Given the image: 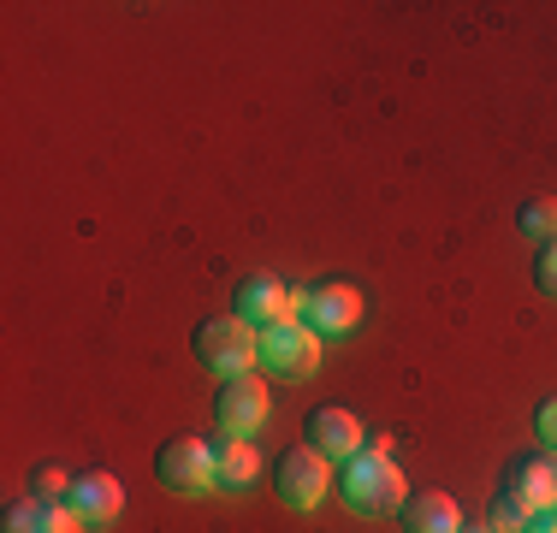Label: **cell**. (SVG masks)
<instances>
[{"mask_svg": "<svg viewBox=\"0 0 557 533\" xmlns=\"http://www.w3.org/2000/svg\"><path fill=\"white\" fill-rule=\"evenodd\" d=\"M338 498L350 504L356 516H386V510H397V504L409 498V486H404V469L392 462V450L362 445L338 469Z\"/></svg>", "mask_w": 557, "mask_h": 533, "instance_id": "1", "label": "cell"}, {"mask_svg": "<svg viewBox=\"0 0 557 533\" xmlns=\"http://www.w3.org/2000/svg\"><path fill=\"white\" fill-rule=\"evenodd\" d=\"M190 344H196V362L214 373V380H244V373L261 368V332L244 326L237 314H208L190 332Z\"/></svg>", "mask_w": 557, "mask_h": 533, "instance_id": "2", "label": "cell"}, {"mask_svg": "<svg viewBox=\"0 0 557 533\" xmlns=\"http://www.w3.org/2000/svg\"><path fill=\"white\" fill-rule=\"evenodd\" d=\"M154 480L178 498H202V492H220V474H214V445L196 433H178L154 450Z\"/></svg>", "mask_w": 557, "mask_h": 533, "instance_id": "3", "label": "cell"}, {"mask_svg": "<svg viewBox=\"0 0 557 533\" xmlns=\"http://www.w3.org/2000/svg\"><path fill=\"white\" fill-rule=\"evenodd\" d=\"M333 486H338V474H333V462H326L321 450L290 445V450H278V457H273V492L290 504V510H314Z\"/></svg>", "mask_w": 557, "mask_h": 533, "instance_id": "4", "label": "cell"}, {"mask_svg": "<svg viewBox=\"0 0 557 533\" xmlns=\"http://www.w3.org/2000/svg\"><path fill=\"white\" fill-rule=\"evenodd\" d=\"M297 309H302V290H290L278 273H244L232 285V314L256 332L278 326V320H297Z\"/></svg>", "mask_w": 557, "mask_h": 533, "instance_id": "5", "label": "cell"}, {"mask_svg": "<svg viewBox=\"0 0 557 533\" xmlns=\"http://www.w3.org/2000/svg\"><path fill=\"white\" fill-rule=\"evenodd\" d=\"M314 362H321V332H309L302 320H278L261 332V368L273 380H309Z\"/></svg>", "mask_w": 557, "mask_h": 533, "instance_id": "6", "label": "cell"}, {"mask_svg": "<svg viewBox=\"0 0 557 533\" xmlns=\"http://www.w3.org/2000/svg\"><path fill=\"white\" fill-rule=\"evenodd\" d=\"M214 421H220L225 438H256L261 421H268V380H256V373H244V380H220Z\"/></svg>", "mask_w": 557, "mask_h": 533, "instance_id": "7", "label": "cell"}, {"mask_svg": "<svg viewBox=\"0 0 557 533\" xmlns=\"http://www.w3.org/2000/svg\"><path fill=\"white\" fill-rule=\"evenodd\" d=\"M362 320V290L344 285V278H326V285H309L302 290V326L321 332V338H338Z\"/></svg>", "mask_w": 557, "mask_h": 533, "instance_id": "8", "label": "cell"}, {"mask_svg": "<svg viewBox=\"0 0 557 533\" xmlns=\"http://www.w3.org/2000/svg\"><path fill=\"white\" fill-rule=\"evenodd\" d=\"M302 445L321 450L326 462H350L356 450H362V421L338 404H314L309 416H302Z\"/></svg>", "mask_w": 557, "mask_h": 533, "instance_id": "9", "label": "cell"}, {"mask_svg": "<svg viewBox=\"0 0 557 533\" xmlns=\"http://www.w3.org/2000/svg\"><path fill=\"white\" fill-rule=\"evenodd\" d=\"M65 504H72L89 528H108L113 516L125 510V486H119L108 469H84V474L72 480V498H65Z\"/></svg>", "mask_w": 557, "mask_h": 533, "instance_id": "10", "label": "cell"}, {"mask_svg": "<svg viewBox=\"0 0 557 533\" xmlns=\"http://www.w3.org/2000/svg\"><path fill=\"white\" fill-rule=\"evenodd\" d=\"M397 528L404 533H457L462 516H457V504H450V492H409V498L397 504Z\"/></svg>", "mask_w": 557, "mask_h": 533, "instance_id": "11", "label": "cell"}, {"mask_svg": "<svg viewBox=\"0 0 557 533\" xmlns=\"http://www.w3.org/2000/svg\"><path fill=\"white\" fill-rule=\"evenodd\" d=\"M214 474H220V492H249L261 474V450L249 438H220L214 445Z\"/></svg>", "mask_w": 557, "mask_h": 533, "instance_id": "12", "label": "cell"}, {"mask_svg": "<svg viewBox=\"0 0 557 533\" xmlns=\"http://www.w3.org/2000/svg\"><path fill=\"white\" fill-rule=\"evenodd\" d=\"M510 480L540 504V510H557V450H540V457H522L510 469Z\"/></svg>", "mask_w": 557, "mask_h": 533, "instance_id": "13", "label": "cell"}, {"mask_svg": "<svg viewBox=\"0 0 557 533\" xmlns=\"http://www.w3.org/2000/svg\"><path fill=\"white\" fill-rule=\"evenodd\" d=\"M540 516V504L528 498L516 480H504V486L493 492V504H486V522H493L498 533H528V522Z\"/></svg>", "mask_w": 557, "mask_h": 533, "instance_id": "14", "label": "cell"}, {"mask_svg": "<svg viewBox=\"0 0 557 533\" xmlns=\"http://www.w3.org/2000/svg\"><path fill=\"white\" fill-rule=\"evenodd\" d=\"M516 232H522L528 244H557V196H528V202L516 208Z\"/></svg>", "mask_w": 557, "mask_h": 533, "instance_id": "15", "label": "cell"}, {"mask_svg": "<svg viewBox=\"0 0 557 533\" xmlns=\"http://www.w3.org/2000/svg\"><path fill=\"white\" fill-rule=\"evenodd\" d=\"M72 480L77 474H65L60 462H36L24 486H30V498H72Z\"/></svg>", "mask_w": 557, "mask_h": 533, "instance_id": "16", "label": "cell"}, {"mask_svg": "<svg viewBox=\"0 0 557 533\" xmlns=\"http://www.w3.org/2000/svg\"><path fill=\"white\" fill-rule=\"evenodd\" d=\"M7 533H42V498H12L7 504Z\"/></svg>", "mask_w": 557, "mask_h": 533, "instance_id": "17", "label": "cell"}, {"mask_svg": "<svg viewBox=\"0 0 557 533\" xmlns=\"http://www.w3.org/2000/svg\"><path fill=\"white\" fill-rule=\"evenodd\" d=\"M89 522L65 498H42V533H84Z\"/></svg>", "mask_w": 557, "mask_h": 533, "instance_id": "18", "label": "cell"}, {"mask_svg": "<svg viewBox=\"0 0 557 533\" xmlns=\"http://www.w3.org/2000/svg\"><path fill=\"white\" fill-rule=\"evenodd\" d=\"M534 285L546 290V297H557V244H540L534 249Z\"/></svg>", "mask_w": 557, "mask_h": 533, "instance_id": "19", "label": "cell"}, {"mask_svg": "<svg viewBox=\"0 0 557 533\" xmlns=\"http://www.w3.org/2000/svg\"><path fill=\"white\" fill-rule=\"evenodd\" d=\"M534 433H540V445L557 450V397H546V404L534 409Z\"/></svg>", "mask_w": 557, "mask_h": 533, "instance_id": "20", "label": "cell"}, {"mask_svg": "<svg viewBox=\"0 0 557 533\" xmlns=\"http://www.w3.org/2000/svg\"><path fill=\"white\" fill-rule=\"evenodd\" d=\"M528 533H557V510H540L534 522H528Z\"/></svg>", "mask_w": 557, "mask_h": 533, "instance_id": "21", "label": "cell"}, {"mask_svg": "<svg viewBox=\"0 0 557 533\" xmlns=\"http://www.w3.org/2000/svg\"><path fill=\"white\" fill-rule=\"evenodd\" d=\"M457 533H498V528H493V522H462Z\"/></svg>", "mask_w": 557, "mask_h": 533, "instance_id": "22", "label": "cell"}]
</instances>
